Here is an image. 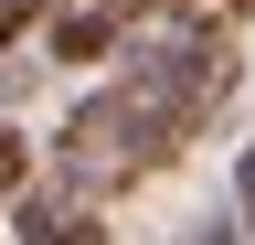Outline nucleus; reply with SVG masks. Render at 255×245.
Here are the masks:
<instances>
[{"label":"nucleus","instance_id":"obj_2","mask_svg":"<svg viewBox=\"0 0 255 245\" xmlns=\"http://www.w3.org/2000/svg\"><path fill=\"white\" fill-rule=\"evenodd\" d=\"M149 11H170V0H53V53L64 64H107V53H128V32Z\"/></svg>","mask_w":255,"mask_h":245},{"label":"nucleus","instance_id":"obj_6","mask_svg":"<svg viewBox=\"0 0 255 245\" xmlns=\"http://www.w3.org/2000/svg\"><path fill=\"white\" fill-rule=\"evenodd\" d=\"M170 11L191 21V32H223V21H234V11H245V0H170Z\"/></svg>","mask_w":255,"mask_h":245},{"label":"nucleus","instance_id":"obj_3","mask_svg":"<svg viewBox=\"0 0 255 245\" xmlns=\"http://www.w3.org/2000/svg\"><path fill=\"white\" fill-rule=\"evenodd\" d=\"M11 213H21V245H107L96 235V203L75 192V181H64V192H21Z\"/></svg>","mask_w":255,"mask_h":245},{"label":"nucleus","instance_id":"obj_7","mask_svg":"<svg viewBox=\"0 0 255 245\" xmlns=\"http://www.w3.org/2000/svg\"><path fill=\"white\" fill-rule=\"evenodd\" d=\"M181 245H245V224H213V213H202V224H191Z\"/></svg>","mask_w":255,"mask_h":245},{"label":"nucleus","instance_id":"obj_8","mask_svg":"<svg viewBox=\"0 0 255 245\" xmlns=\"http://www.w3.org/2000/svg\"><path fill=\"white\" fill-rule=\"evenodd\" d=\"M21 21H43V0H0V43H11Z\"/></svg>","mask_w":255,"mask_h":245},{"label":"nucleus","instance_id":"obj_1","mask_svg":"<svg viewBox=\"0 0 255 245\" xmlns=\"http://www.w3.org/2000/svg\"><path fill=\"white\" fill-rule=\"evenodd\" d=\"M234 96V53L223 32H170V43H138L128 64L96 85V96L64 117V181L96 203V192H128L149 181L170 149L202 128V117Z\"/></svg>","mask_w":255,"mask_h":245},{"label":"nucleus","instance_id":"obj_4","mask_svg":"<svg viewBox=\"0 0 255 245\" xmlns=\"http://www.w3.org/2000/svg\"><path fill=\"white\" fill-rule=\"evenodd\" d=\"M21 192H32V149L0 128V203H21Z\"/></svg>","mask_w":255,"mask_h":245},{"label":"nucleus","instance_id":"obj_5","mask_svg":"<svg viewBox=\"0 0 255 245\" xmlns=\"http://www.w3.org/2000/svg\"><path fill=\"white\" fill-rule=\"evenodd\" d=\"M234 224H245V245H255V139H245V160H234Z\"/></svg>","mask_w":255,"mask_h":245}]
</instances>
